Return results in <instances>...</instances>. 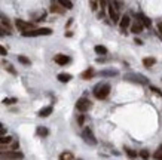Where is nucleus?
Returning a JSON list of instances; mask_svg holds the SVG:
<instances>
[{"instance_id":"nucleus-1","label":"nucleus","mask_w":162,"mask_h":160,"mask_svg":"<svg viewBox=\"0 0 162 160\" xmlns=\"http://www.w3.org/2000/svg\"><path fill=\"white\" fill-rule=\"evenodd\" d=\"M124 79L128 80V82H134V83H140V85H147L149 80L146 76L143 74H139V73H128L124 76Z\"/></svg>"},{"instance_id":"nucleus-2","label":"nucleus","mask_w":162,"mask_h":160,"mask_svg":"<svg viewBox=\"0 0 162 160\" xmlns=\"http://www.w3.org/2000/svg\"><path fill=\"white\" fill-rule=\"evenodd\" d=\"M52 34V30L51 28H36V30H28V31H24L23 36L24 37H37V36H51Z\"/></svg>"},{"instance_id":"nucleus-3","label":"nucleus","mask_w":162,"mask_h":160,"mask_svg":"<svg viewBox=\"0 0 162 160\" xmlns=\"http://www.w3.org/2000/svg\"><path fill=\"white\" fill-rule=\"evenodd\" d=\"M110 93V85H103V86H97L95 91H94V95L95 98L98 99H104L107 98V95Z\"/></svg>"},{"instance_id":"nucleus-4","label":"nucleus","mask_w":162,"mask_h":160,"mask_svg":"<svg viewBox=\"0 0 162 160\" xmlns=\"http://www.w3.org/2000/svg\"><path fill=\"white\" fill-rule=\"evenodd\" d=\"M23 157V154L21 153H18V151H2L0 153V160H18Z\"/></svg>"},{"instance_id":"nucleus-5","label":"nucleus","mask_w":162,"mask_h":160,"mask_svg":"<svg viewBox=\"0 0 162 160\" xmlns=\"http://www.w3.org/2000/svg\"><path fill=\"white\" fill-rule=\"evenodd\" d=\"M82 137H83V139H85V142H88V144H91V145H95V144H97V139H95L92 130H91L89 127H85V129H83Z\"/></svg>"},{"instance_id":"nucleus-6","label":"nucleus","mask_w":162,"mask_h":160,"mask_svg":"<svg viewBox=\"0 0 162 160\" xmlns=\"http://www.w3.org/2000/svg\"><path fill=\"white\" fill-rule=\"evenodd\" d=\"M76 108H77L81 113L88 111V110L91 108V103H89V99H86V98H81V99H77V103H76Z\"/></svg>"},{"instance_id":"nucleus-7","label":"nucleus","mask_w":162,"mask_h":160,"mask_svg":"<svg viewBox=\"0 0 162 160\" xmlns=\"http://www.w3.org/2000/svg\"><path fill=\"white\" fill-rule=\"evenodd\" d=\"M54 61L57 62L58 65H66V64H69V62H70V58L67 57V55H63V54H58V55H55V58H54Z\"/></svg>"},{"instance_id":"nucleus-8","label":"nucleus","mask_w":162,"mask_h":160,"mask_svg":"<svg viewBox=\"0 0 162 160\" xmlns=\"http://www.w3.org/2000/svg\"><path fill=\"white\" fill-rule=\"evenodd\" d=\"M15 24H16V27H18V28L23 31V33H24V31H28V30L33 27L30 23H24L23 19H16V21H15Z\"/></svg>"},{"instance_id":"nucleus-9","label":"nucleus","mask_w":162,"mask_h":160,"mask_svg":"<svg viewBox=\"0 0 162 160\" xmlns=\"http://www.w3.org/2000/svg\"><path fill=\"white\" fill-rule=\"evenodd\" d=\"M109 15H110V19H112L115 24L119 23V13L116 11V8H113V5L109 6Z\"/></svg>"},{"instance_id":"nucleus-10","label":"nucleus","mask_w":162,"mask_h":160,"mask_svg":"<svg viewBox=\"0 0 162 160\" xmlns=\"http://www.w3.org/2000/svg\"><path fill=\"white\" fill-rule=\"evenodd\" d=\"M129 24H131V18L128 15H124L122 18H119V27L122 30H125L127 27H129Z\"/></svg>"},{"instance_id":"nucleus-11","label":"nucleus","mask_w":162,"mask_h":160,"mask_svg":"<svg viewBox=\"0 0 162 160\" xmlns=\"http://www.w3.org/2000/svg\"><path fill=\"white\" fill-rule=\"evenodd\" d=\"M131 31H132L134 34H140V33L143 31V25H141V23H140V21H135V23L131 25Z\"/></svg>"},{"instance_id":"nucleus-12","label":"nucleus","mask_w":162,"mask_h":160,"mask_svg":"<svg viewBox=\"0 0 162 160\" xmlns=\"http://www.w3.org/2000/svg\"><path fill=\"white\" fill-rule=\"evenodd\" d=\"M58 80L63 82V83H67V82L71 80V74H69V73H59L58 74Z\"/></svg>"},{"instance_id":"nucleus-13","label":"nucleus","mask_w":162,"mask_h":160,"mask_svg":"<svg viewBox=\"0 0 162 160\" xmlns=\"http://www.w3.org/2000/svg\"><path fill=\"white\" fill-rule=\"evenodd\" d=\"M139 21L141 23V25H144V27H150L152 25V21L147 18V16H144V15H139Z\"/></svg>"},{"instance_id":"nucleus-14","label":"nucleus","mask_w":162,"mask_h":160,"mask_svg":"<svg viewBox=\"0 0 162 160\" xmlns=\"http://www.w3.org/2000/svg\"><path fill=\"white\" fill-rule=\"evenodd\" d=\"M52 113V107L49 105V107H45V108H42L40 111H39V116L40 117H48V116Z\"/></svg>"},{"instance_id":"nucleus-15","label":"nucleus","mask_w":162,"mask_h":160,"mask_svg":"<svg viewBox=\"0 0 162 160\" xmlns=\"http://www.w3.org/2000/svg\"><path fill=\"white\" fill-rule=\"evenodd\" d=\"M143 64H144V67L149 68V67L156 64V59H155V58H144V59H143Z\"/></svg>"},{"instance_id":"nucleus-16","label":"nucleus","mask_w":162,"mask_h":160,"mask_svg":"<svg viewBox=\"0 0 162 160\" xmlns=\"http://www.w3.org/2000/svg\"><path fill=\"white\" fill-rule=\"evenodd\" d=\"M92 76H94V70L92 68H88L86 71H83V73H82V79H83V80H89Z\"/></svg>"},{"instance_id":"nucleus-17","label":"nucleus","mask_w":162,"mask_h":160,"mask_svg":"<svg viewBox=\"0 0 162 160\" xmlns=\"http://www.w3.org/2000/svg\"><path fill=\"white\" fill-rule=\"evenodd\" d=\"M94 50H95V54H98V55H106V54H107V49L101 45H97L94 47Z\"/></svg>"},{"instance_id":"nucleus-18","label":"nucleus","mask_w":162,"mask_h":160,"mask_svg":"<svg viewBox=\"0 0 162 160\" xmlns=\"http://www.w3.org/2000/svg\"><path fill=\"white\" fill-rule=\"evenodd\" d=\"M58 5H59V6H63V8H66V9H73V3L69 2V0H59V2H58Z\"/></svg>"},{"instance_id":"nucleus-19","label":"nucleus","mask_w":162,"mask_h":160,"mask_svg":"<svg viewBox=\"0 0 162 160\" xmlns=\"http://www.w3.org/2000/svg\"><path fill=\"white\" fill-rule=\"evenodd\" d=\"M59 160H73V154L70 151H64L59 154Z\"/></svg>"},{"instance_id":"nucleus-20","label":"nucleus","mask_w":162,"mask_h":160,"mask_svg":"<svg viewBox=\"0 0 162 160\" xmlns=\"http://www.w3.org/2000/svg\"><path fill=\"white\" fill-rule=\"evenodd\" d=\"M18 61H20L21 64H24V65H30V64H31V61H30L27 57H23V55L18 57Z\"/></svg>"},{"instance_id":"nucleus-21","label":"nucleus","mask_w":162,"mask_h":160,"mask_svg":"<svg viewBox=\"0 0 162 160\" xmlns=\"http://www.w3.org/2000/svg\"><path fill=\"white\" fill-rule=\"evenodd\" d=\"M51 12H58V13H63V9L59 8L58 3H52L51 5Z\"/></svg>"},{"instance_id":"nucleus-22","label":"nucleus","mask_w":162,"mask_h":160,"mask_svg":"<svg viewBox=\"0 0 162 160\" xmlns=\"http://www.w3.org/2000/svg\"><path fill=\"white\" fill-rule=\"evenodd\" d=\"M48 134L49 132H48L46 127H39L37 129V135H40V137H48Z\"/></svg>"},{"instance_id":"nucleus-23","label":"nucleus","mask_w":162,"mask_h":160,"mask_svg":"<svg viewBox=\"0 0 162 160\" xmlns=\"http://www.w3.org/2000/svg\"><path fill=\"white\" fill-rule=\"evenodd\" d=\"M12 141L11 137H0V145H3V144H9Z\"/></svg>"},{"instance_id":"nucleus-24","label":"nucleus","mask_w":162,"mask_h":160,"mask_svg":"<svg viewBox=\"0 0 162 160\" xmlns=\"http://www.w3.org/2000/svg\"><path fill=\"white\" fill-rule=\"evenodd\" d=\"M15 103H16V98H5L3 99L5 105H11V104H15Z\"/></svg>"},{"instance_id":"nucleus-25","label":"nucleus","mask_w":162,"mask_h":160,"mask_svg":"<svg viewBox=\"0 0 162 160\" xmlns=\"http://www.w3.org/2000/svg\"><path fill=\"white\" fill-rule=\"evenodd\" d=\"M155 159H156V160H162V145L158 148V151L155 153Z\"/></svg>"},{"instance_id":"nucleus-26","label":"nucleus","mask_w":162,"mask_h":160,"mask_svg":"<svg viewBox=\"0 0 162 160\" xmlns=\"http://www.w3.org/2000/svg\"><path fill=\"white\" fill-rule=\"evenodd\" d=\"M140 156H141V157H143L144 160H147L150 154H149V151H147V150H141V151H140Z\"/></svg>"},{"instance_id":"nucleus-27","label":"nucleus","mask_w":162,"mask_h":160,"mask_svg":"<svg viewBox=\"0 0 162 160\" xmlns=\"http://www.w3.org/2000/svg\"><path fill=\"white\" fill-rule=\"evenodd\" d=\"M116 74H117V71H115V70L113 71H103L101 73V76H116Z\"/></svg>"},{"instance_id":"nucleus-28","label":"nucleus","mask_w":162,"mask_h":160,"mask_svg":"<svg viewBox=\"0 0 162 160\" xmlns=\"http://www.w3.org/2000/svg\"><path fill=\"white\" fill-rule=\"evenodd\" d=\"M125 151H127V154L129 156V157H135V156H137V153H135V151H132L131 148H125Z\"/></svg>"},{"instance_id":"nucleus-29","label":"nucleus","mask_w":162,"mask_h":160,"mask_svg":"<svg viewBox=\"0 0 162 160\" xmlns=\"http://www.w3.org/2000/svg\"><path fill=\"white\" fill-rule=\"evenodd\" d=\"M0 55H2V57H6V55H8V50H6V47H3L2 45H0Z\"/></svg>"},{"instance_id":"nucleus-30","label":"nucleus","mask_w":162,"mask_h":160,"mask_svg":"<svg viewBox=\"0 0 162 160\" xmlns=\"http://www.w3.org/2000/svg\"><path fill=\"white\" fill-rule=\"evenodd\" d=\"M150 91H153L155 93H156V95H161V96H162V92L159 91L158 88H155V86H150Z\"/></svg>"},{"instance_id":"nucleus-31","label":"nucleus","mask_w":162,"mask_h":160,"mask_svg":"<svg viewBox=\"0 0 162 160\" xmlns=\"http://www.w3.org/2000/svg\"><path fill=\"white\" fill-rule=\"evenodd\" d=\"M97 6H98L97 2H91V9H92V11H97Z\"/></svg>"},{"instance_id":"nucleus-32","label":"nucleus","mask_w":162,"mask_h":160,"mask_svg":"<svg viewBox=\"0 0 162 160\" xmlns=\"http://www.w3.org/2000/svg\"><path fill=\"white\" fill-rule=\"evenodd\" d=\"M6 68H8V70H9V71H11V73H12V74H15V70H13V68H12V65H11V64H6Z\"/></svg>"},{"instance_id":"nucleus-33","label":"nucleus","mask_w":162,"mask_h":160,"mask_svg":"<svg viewBox=\"0 0 162 160\" xmlns=\"http://www.w3.org/2000/svg\"><path fill=\"white\" fill-rule=\"evenodd\" d=\"M134 43H137V45H143V40H140V39H137V37H135Z\"/></svg>"},{"instance_id":"nucleus-34","label":"nucleus","mask_w":162,"mask_h":160,"mask_svg":"<svg viewBox=\"0 0 162 160\" xmlns=\"http://www.w3.org/2000/svg\"><path fill=\"white\" fill-rule=\"evenodd\" d=\"M158 30H159V33H161V36H162V23L158 24Z\"/></svg>"},{"instance_id":"nucleus-35","label":"nucleus","mask_w":162,"mask_h":160,"mask_svg":"<svg viewBox=\"0 0 162 160\" xmlns=\"http://www.w3.org/2000/svg\"><path fill=\"white\" fill-rule=\"evenodd\" d=\"M79 125H83V116H79Z\"/></svg>"},{"instance_id":"nucleus-36","label":"nucleus","mask_w":162,"mask_h":160,"mask_svg":"<svg viewBox=\"0 0 162 160\" xmlns=\"http://www.w3.org/2000/svg\"><path fill=\"white\" fill-rule=\"evenodd\" d=\"M2 34H3V33H2V31H0V36H2Z\"/></svg>"},{"instance_id":"nucleus-37","label":"nucleus","mask_w":162,"mask_h":160,"mask_svg":"<svg viewBox=\"0 0 162 160\" xmlns=\"http://www.w3.org/2000/svg\"><path fill=\"white\" fill-rule=\"evenodd\" d=\"M79 160H81V159H79Z\"/></svg>"}]
</instances>
